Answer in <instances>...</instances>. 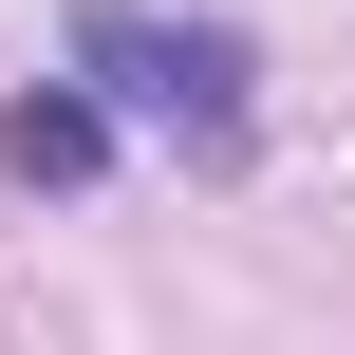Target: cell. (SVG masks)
I'll return each instance as SVG.
<instances>
[{"instance_id": "cell-1", "label": "cell", "mask_w": 355, "mask_h": 355, "mask_svg": "<svg viewBox=\"0 0 355 355\" xmlns=\"http://www.w3.org/2000/svg\"><path fill=\"white\" fill-rule=\"evenodd\" d=\"M75 94H94V112H131V131H187V150H243V112H262V56H243L225 19L94 0V19H75Z\"/></svg>"}, {"instance_id": "cell-2", "label": "cell", "mask_w": 355, "mask_h": 355, "mask_svg": "<svg viewBox=\"0 0 355 355\" xmlns=\"http://www.w3.org/2000/svg\"><path fill=\"white\" fill-rule=\"evenodd\" d=\"M0 150H19V168H56V187H75V168H94V150H112V112H94V94H75V75H56V94H19V112H0Z\"/></svg>"}]
</instances>
